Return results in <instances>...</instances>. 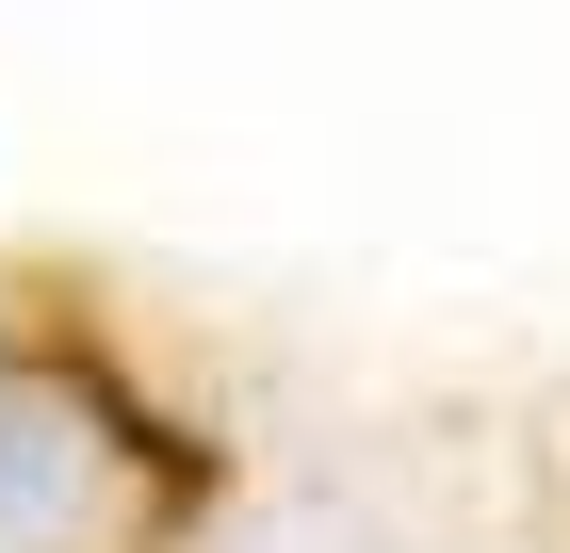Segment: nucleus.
Masks as SVG:
<instances>
[{
	"label": "nucleus",
	"mask_w": 570,
	"mask_h": 553,
	"mask_svg": "<svg viewBox=\"0 0 570 553\" xmlns=\"http://www.w3.org/2000/svg\"><path fill=\"white\" fill-rule=\"evenodd\" d=\"M82 521V424L33 407V391H0V553H33Z\"/></svg>",
	"instance_id": "nucleus-1"
}]
</instances>
